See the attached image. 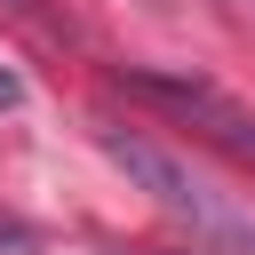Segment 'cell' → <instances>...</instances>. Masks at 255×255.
<instances>
[{
  "mask_svg": "<svg viewBox=\"0 0 255 255\" xmlns=\"http://www.w3.org/2000/svg\"><path fill=\"white\" fill-rule=\"evenodd\" d=\"M104 151H112V159H120V167H128V175H135V183H143V191H151L167 215H183V223H191L207 247L255 255V223H239L223 199H207V191L183 175V159H175V151H159L151 135H128V128H104Z\"/></svg>",
  "mask_w": 255,
  "mask_h": 255,
  "instance_id": "obj_1",
  "label": "cell"
},
{
  "mask_svg": "<svg viewBox=\"0 0 255 255\" xmlns=\"http://www.w3.org/2000/svg\"><path fill=\"white\" fill-rule=\"evenodd\" d=\"M128 88L151 96V104H167L183 128H199L207 143H223L231 159L255 167V112H239L223 88H207V80H167V72H128Z\"/></svg>",
  "mask_w": 255,
  "mask_h": 255,
  "instance_id": "obj_2",
  "label": "cell"
},
{
  "mask_svg": "<svg viewBox=\"0 0 255 255\" xmlns=\"http://www.w3.org/2000/svg\"><path fill=\"white\" fill-rule=\"evenodd\" d=\"M0 16H16L24 32H40V40H64V24H56V8L48 0H0Z\"/></svg>",
  "mask_w": 255,
  "mask_h": 255,
  "instance_id": "obj_3",
  "label": "cell"
},
{
  "mask_svg": "<svg viewBox=\"0 0 255 255\" xmlns=\"http://www.w3.org/2000/svg\"><path fill=\"white\" fill-rule=\"evenodd\" d=\"M16 104H24V80H16L8 64H0V112H16Z\"/></svg>",
  "mask_w": 255,
  "mask_h": 255,
  "instance_id": "obj_4",
  "label": "cell"
}]
</instances>
